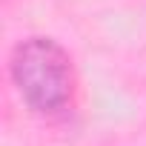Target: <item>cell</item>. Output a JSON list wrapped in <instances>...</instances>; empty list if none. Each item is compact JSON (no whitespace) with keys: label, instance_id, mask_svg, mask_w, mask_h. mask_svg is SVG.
I'll return each instance as SVG.
<instances>
[{"label":"cell","instance_id":"obj_1","mask_svg":"<svg viewBox=\"0 0 146 146\" xmlns=\"http://www.w3.org/2000/svg\"><path fill=\"white\" fill-rule=\"evenodd\" d=\"M9 78L23 103L37 115H60L75 98V66L52 37H26L9 54Z\"/></svg>","mask_w":146,"mask_h":146}]
</instances>
